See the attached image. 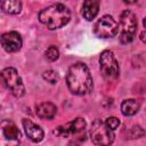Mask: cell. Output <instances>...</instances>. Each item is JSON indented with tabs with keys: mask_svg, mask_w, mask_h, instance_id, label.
<instances>
[{
	"mask_svg": "<svg viewBox=\"0 0 146 146\" xmlns=\"http://www.w3.org/2000/svg\"><path fill=\"white\" fill-rule=\"evenodd\" d=\"M66 84L68 90L73 95H88L94 87L92 76L89 67L82 62H76L71 65L66 74Z\"/></svg>",
	"mask_w": 146,
	"mask_h": 146,
	"instance_id": "1",
	"label": "cell"
},
{
	"mask_svg": "<svg viewBox=\"0 0 146 146\" xmlns=\"http://www.w3.org/2000/svg\"><path fill=\"white\" fill-rule=\"evenodd\" d=\"M1 78L3 81L5 87L10 91L13 96L16 98H21L25 94V87L21 75L18 74L17 70L14 67H6L1 72Z\"/></svg>",
	"mask_w": 146,
	"mask_h": 146,
	"instance_id": "5",
	"label": "cell"
},
{
	"mask_svg": "<svg viewBox=\"0 0 146 146\" xmlns=\"http://www.w3.org/2000/svg\"><path fill=\"white\" fill-rule=\"evenodd\" d=\"M99 13V0H84L81 14L86 21H92Z\"/></svg>",
	"mask_w": 146,
	"mask_h": 146,
	"instance_id": "11",
	"label": "cell"
},
{
	"mask_svg": "<svg viewBox=\"0 0 146 146\" xmlns=\"http://www.w3.org/2000/svg\"><path fill=\"white\" fill-rule=\"evenodd\" d=\"M38 18L48 30H57L65 26L71 19L70 9L63 3H52L39 11Z\"/></svg>",
	"mask_w": 146,
	"mask_h": 146,
	"instance_id": "2",
	"label": "cell"
},
{
	"mask_svg": "<svg viewBox=\"0 0 146 146\" xmlns=\"http://www.w3.org/2000/svg\"><path fill=\"white\" fill-rule=\"evenodd\" d=\"M57 113V107L50 102H43L35 107V114L42 120H51Z\"/></svg>",
	"mask_w": 146,
	"mask_h": 146,
	"instance_id": "12",
	"label": "cell"
},
{
	"mask_svg": "<svg viewBox=\"0 0 146 146\" xmlns=\"http://www.w3.org/2000/svg\"><path fill=\"white\" fill-rule=\"evenodd\" d=\"M139 38H140V40L144 42V43H146V29L140 33V35H139Z\"/></svg>",
	"mask_w": 146,
	"mask_h": 146,
	"instance_id": "19",
	"label": "cell"
},
{
	"mask_svg": "<svg viewBox=\"0 0 146 146\" xmlns=\"http://www.w3.org/2000/svg\"><path fill=\"white\" fill-rule=\"evenodd\" d=\"M124 3H127V5H131V3H135V2H137L138 0H122Z\"/></svg>",
	"mask_w": 146,
	"mask_h": 146,
	"instance_id": "20",
	"label": "cell"
},
{
	"mask_svg": "<svg viewBox=\"0 0 146 146\" xmlns=\"http://www.w3.org/2000/svg\"><path fill=\"white\" fill-rule=\"evenodd\" d=\"M120 24L111 16L104 15L94 25V33L100 39H110L119 33Z\"/></svg>",
	"mask_w": 146,
	"mask_h": 146,
	"instance_id": "7",
	"label": "cell"
},
{
	"mask_svg": "<svg viewBox=\"0 0 146 146\" xmlns=\"http://www.w3.org/2000/svg\"><path fill=\"white\" fill-rule=\"evenodd\" d=\"M1 46L7 52H17L23 46L22 36L16 31H9L1 35Z\"/></svg>",
	"mask_w": 146,
	"mask_h": 146,
	"instance_id": "9",
	"label": "cell"
},
{
	"mask_svg": "<svg viewBox=\"0 0 146 146\" xmlns=\"http://www.w3.org/2000/svg\"><path fill=\"white\" fill-rule=\"evenodd\" d=\"M143 24H144V27L146 29V16H145V18H144V21H143Z\"/></svg>",
	"mask_w": 146,
	"mask_h": 146,
	"instance_id": "21",
	"label": "cell"
},
{
	"mask_svg": "<svg viewBox=\"0 0 146 146\" xmlns=\"http://www.w3.org/2000/svg\"><path fill=\"white\" fill-rule=\"evenodd\" d=\"M1 9L9 15H17L22 10V0H1Z\"/></svg>",
	"mask_w": 146,
	"mask_h": 146,
	"instance_id": "15",
	"label": "cell"
},
{
	"mask_svg": "<svg viewBox=\"0 0 146 146\" xmlns=\"http://www.w3.org/2000/svg\"><path fill=\"white\" fill-rule=\"evenodd\" d=\"M105 123L112 129V130H115L119 128L120 125V120L116 117V116H108L106 120H105Z\"/></svg>",
	"mask_w": 146,
	"mask_h": 146,
	"instance_id": "18",
	"label": "cell"
},
{
	"mask_svg": "<svg viewBox=\"0 0 146 146\" xmlns=\"http://www.w3.org/2000/svg\"><path fill=\"white\" fill-rule=\"evenodd\" d=\"M87 128V122L83 117H76L73 121L66 123L65 125H59L54 130V135L58 137H72L84 131Z\"/></svg>",
	"mask_w": 146,
	"mask_h": 146,
	"instance_id": "8",
	"label": "cell"
},
{
	"mask_svg": "<svg viewBox=\"0 0 146 146\" xmlns=\"http://www.w3.org/2000/svg\"><path fill=\"white\" fill-rule=\"evenodd\" d=\"M99 70L107 81H113L120 75V66L111 50H104L99 56Z\"/></svg>",
	"mask_w": 146,
	"mask_h": 146,
	"instance_id": "6",
	"label": "cell"
},
{
	"mask_svg": "<svg viewBox=\"0 0 146 146\" xmlns=\"http://www.w3.org/2000/svg\"><path fill=\"white\" fill-rule=\"evenodd\" d=\"M1 127H2V133L3 136L9 139V140H17L19 137H21V132L18 130V128L16 127V124L11 121H2L1 123Z\"/></svg>",
	"mask_w": 146,
	"mask_h": 146,
	"instance_id": "14",
	"label": "cell"
},
{
	"mask_svg": "<svg viewBox=\"0 0 146 146\" xmlns=\"http://www.w3.org/2000/svg\"><path fill=\"white\" fill-rule=\"evenodd\" d=\"M42 78H43L47 82H49V83H51V84H55V83H57V81H58V74H57L55 71H52V70L46 71V72L42 74Z\"/></svg>",
	"mask_w": 146,
	"mask_h": 146,
	"instance_id": "17",
	"label": "cell"
},
{
	"mask_svg": "<svg viewBox=\"0 0 146 146\" xmlns=\"http://www.w3.org/2000/svg\"><path fill=\"white\" fill-rule=\"evenodd\" d=\"M139 108H140V103L133 98L124 99L121 103V112L124 116H132L137 114Z\"/></svg>",
	"mask_w": 146,
	"mask_h": 146,
	"instance_id": "13",
	"label": "cell"
},
{
	"mask_svg": "<svg viewBox=\"0 0 146 146\" xmlns=\"http://www.w3.org/2000/svg\"><path fill=\"white\" fill-rule=\"evenodd\" d=\"M89 136L91 138V141L95 145H111L113 144L115 139L114 130H112L105 121H102L100 119L95 120L91 123L90 130H89Z\"/></svg>",
	"mask_w": 146,
	"mask_h": 146,
	"instance_id": "3",
	"label": "cell"
},
{
	"mask_svg": "<svg viewBox=\"0 0 146 146\" xmlns=\"http://www.w3.org/2000/svg\"><path fill=\"white\" fill-rule=\"evenodd\" d=\"M137 31V18L131 10H123L120 15V33L119 40L121 43H130Z\"/></svg>",
	"mask_w": 146,
	"mask_h": 146,
	"instance_id": "4",
	"label": "cell"
},
{
	"mask_svg": "<svg viewBox=\"0 0 146 146\" xmlns=\"http://www.w3.org/2000/svg\"><path fill=\"white\" fill-rule=\"evenodd\" d=\"M22 124H23L25 135L27 136V138L30 140H32L33 143H40L43 139L44 132H43V130H42V128L40 125L33 123L29 119H23L22 120Z\"/></svg>",
	"mask_w": 146,
	"mask_h": 146,
	"instance_id": "10",
	"label": "cell"
},
{
	"mask_svg": "<svg viewBox=\"0 0 146 146\" xmlns=\"http://www.w3.org/2000/svg\"><path fill=\"white\" fill-rule=\"evenodd\" d=\"M44 55H46V58H47L49 62H55V60H57L58 57H59V50H58L57 47L50 46V47L46 50Z\"/></svg>",
	"mask_w": 146,
	"mask_h": 146,
	"instance_id": "16",
	"label": "cell"
}]
</instances>
